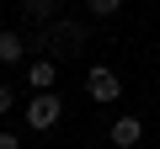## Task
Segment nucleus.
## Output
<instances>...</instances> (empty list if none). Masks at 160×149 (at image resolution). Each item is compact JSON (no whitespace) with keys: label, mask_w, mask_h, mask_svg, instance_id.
I'll return each instance as SVG.
<instances>
[{"label":"nucleus","mask_w":160,"mask_h":149,"mask_svg":"<svg viewBox=\"0 0 160 149\" xmlns=\"http://www.w3.org/2000/svg\"><path fill=\"white\" fill-rule=\"evenodd\" d=\"M22 11L32 22H53V0H22Z\"/></svg>","instance_id":"nucleus-6"},{"label":"nucleus","mask_w":160,"mask_h":149,"mask_svg":"<svg viewBox=\"0 0 160 149\" xmlns=\"http://www.w3.org/2000/svg\"><path fill=\"white\" fill-rule=\"evenodd\" d=\"M27 80H32V96H43V91H53V80H59V64H48V59H38V64H27Z\"/></svg>","instance_id":"nucleus-4"},{"label":"nucleus","mask_w":160,"mask_h":149,"mask_svg":"<svg viewBox=\"0 0 160 149\" xmlns=\"http://www.w3.org/2000/svg\"><path fill=\"white\" fill-rule=\"evenodd\" d=\"M22 112H27V128H32V133H48V128L64 117V101H59V91H43V96H32Z\"/></svg>","instance_id":"nucleus-1"},{"label":"nucleus","mask_w":160,"mask_h":149,"mask_svg":"<svg viewBox=\"0 0 160 149\" xmlns=\"http://www.w3.org/2000/svg\"><path fill=\"white\" fill-rule=\"evenodd\" d=\"M11 101H16V96H11V85H0V117L11 112Z\"/></svg>","instance_id":"nucleus-8"},{"label":"nucleus","mask_w":160,"mask_h":149,"mask_svg":"<svg viewBox=\"0 0 160 149\" xmlns=\"http://www.w3.org/2000/svg\"><path fill=\"white\" fill-rule=\"evenodd\" d=\"M0 149H22V138H16V133H6V128H0Z\"/></svg>","instance_id":"nucleus-9"},{"label":"nucleus","mask_w":160,"mask_h":149,"mask_svg":"<svg viewBox=\"0 0 160 149\" xmlns=\"http://www.w3.org/2000/svg\"><path fill=\"white\" fill-rule=\"evenodd\" d=\"M22 59H27V43H22V32L6 27L0 32V64H22Z\"/></svg>","instance_id":"nucleus-5"},{"label":"nucleus","mask_w":160,"mask_h":149,"mask_svg":"<svg viewBox=\"0 0 160 149\" xmlns=\"http://www.w3.org/2000/svg\"><path fill=\"white\" fill-rule=\"evenodd\" d=\"M86 6H91V16H118L123 0H86Z\"/></svg>","instance_id":"nucleus-7"},{"label":"nucleus","mask_w":160,"mask_h":149,"mask_svg":"<svg viewBox=\"0 0 160 149\" xmlns=\"http://www.w3.org/2000/svg\"><path fill=\"white\" fill-rule=\"evenodd\" d=\"M86 96L102 101V107H112V101L123 96V80H118L112 64H91V74H86Z\"/></svg>","instance_id":"nucleus-2"},{"label":"nucleus","mask_w":160,"mask_h":149,"mask_svg":"<svg viewBox=\"0 0 160 149\" xmlns=\"http://www.w3.org/2000/svg\"><path fill=\"white\" fill-rule=\"evenodd\" d=\"M139 138H144V123H139V117H128V112H123V117H118V123H112V144H118V149H133V144H139Z\"/></svg>","instance_id":"nucleus-3"}]
</instances>
